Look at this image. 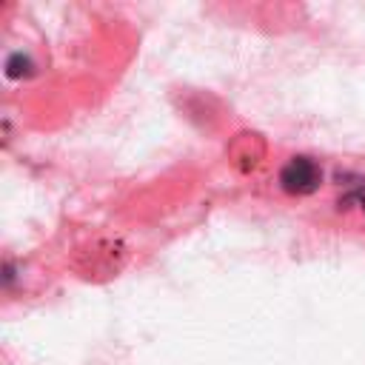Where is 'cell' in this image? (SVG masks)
I'll list each match as a JSON object with an SVG mask.
<instances>
[{
    "mask_svg": "<svg viewBox=\"0 0 365 365\" xmlns=\"http://www.w3.org/2000/svg\"><path fill=\"white\" fill-rule=\"evenodd\" d=\"M351 200H354V202L359 205V211L365 214V185H359V188H356V191L351 194Z\"/></svg>",
    "mask_w": 365,
    "mask_h": 365,
    "instance_id": "7a4b0ae2",
    "label": "cell"
},
{
    "mask_svg": "<svg viewBox=\"0 0 365 365\" xmlns=\"http://www.w3.org/2000/svg\"><path fill=\"white\" fill-rule=\"evenodd\" d=\"M322 182V168L311 160V157H291L282 171H279V185L282 191L288 194H297V197H305V194H314Z\"/></svg>",
    "mask_w": 365,
    "mask_h": 365,
    "instance_id": "6da1fadb",
    "label": "cell"
}]
</instances>
